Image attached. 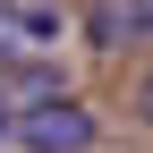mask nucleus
<instances>
[{
  "label": "nucleus",
  "mask_w": 153,
  "mask_h": 153,
  "mask_svg": "<svg viewBox=\"0 0 153 153\" xmlns=\"http://www.w3.org/2000/svg\"><path fill=\"white\" fill-rule=\"evenodd\" d=\"M9 128H17L26 153H85V145H94V119L68 102V94H43V102L9 111Z\"/></svg>",
  "instance_id": "nucleus-1"
},
{
  "label": "nucleus",
  "mask_w": 153,
  "mask_h": 153,
  "mask_svg": "<svg viewBox=\"0 0 153 153\" xmlns=\"http://www.w3.org/2000/svg\"><path fill=\"white\" fill-rule=\"evenodd\" d=\"M153 34V0H94L85 9V43L119 51V43H145Z\"/></svg>",
  "instance_id": "nucleus-2"
}]
</instances>
